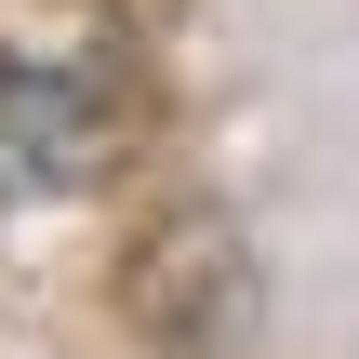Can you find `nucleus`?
I'll use <instances>...</instances> for the list:
<instances>
[{"instance_id":"obj_1","label":"nucleus","mask_w":359,"mask_h":359,"mask_svg":"<svg viewBox=\"0 0 359 359\" xmlns=\"http://www.w3.org/2000/svg\"><path fill=\"white\" fill-rule=\"evenodd\" d=\"M93 160H107V107H93V80H80V67H0V213L67 200Z\"/></svg>"}]
</instances>
